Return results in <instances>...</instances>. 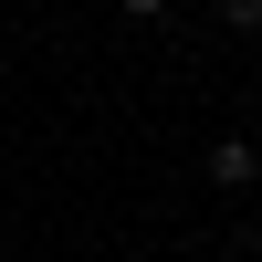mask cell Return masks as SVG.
Segmentation results:
<instances>
[{
	"instance_id": "obj_2",
	"label": "cell",
	"mask_w": 262,
	"mask_h": 262,
	"mask_svg": "<svg viewBox=\"0 0 262 262\" xmlns=\"http://www.w3.org/2000/svg\"><path fill=\"white\" fill-rule=\"evenodd\" d=\"M221 21L231 32H262V0H221Z\"/></svg>"
},
{
	"instance_id": "obj_1",
	"label": "cell",
	"mask_w": 262,
	"mask_h": 262,
	"mask_svg": "<svg viewBox=\"0 0 262 262\" xmlns=\"http://www.w3.org/2000/svg\"><path fill=\"white\" fill-rule=\"evenodd\" d=\"M252 168H262V158H252L242 137H221V147H210V179H221V189H252Z\"/></svg>"
},
{
	"instance_id": "obj_4",
	"label": "cell",
	"mask_w": 262,
	"mask_h": 262,
	"mask_svg": "<svg viewBox=\"0 0 262 262\" xmlns=\"http://www.w3.org/2000/svg\"><path fill=\"white\" fill-rule=\"evenodd\" d=\"M252 262H262V231H252Z\"/></svg>"
},
{
	"instance_id": "obj_3",
	"label": "cell",
	"mask_w": 262,
	"mask_h": 262,
	"mask_svg": "<svg viewBox=\"0 0 262 262\" xmlns=\"http://www.w3.org/2000/svg\"><path fill=\"white\" fill-rule=\"evenodd\" d=\"M116 11H126V21H158V11H168V0H116Z\"/></svg>"
}]
</instances>
